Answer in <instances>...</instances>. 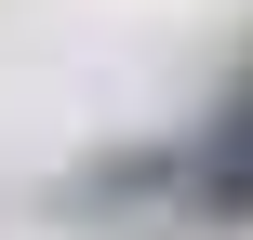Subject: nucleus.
Returning <instances> with one entry per match:
<instances>
[{"mask_svg": "<svg viewBox=\"0 0 253 240\" xmlns=\"http://www.w3.org/2000/svg\"><path fill=\"white\" fill-rule=\"evenodd\" d=\"M187 200L213 214V227H253V94L200 134V160H187Z\"/></svg>", "mask_w": 253, "mask_h": 240, "instance_id": "1", "label": "nucleus"}]
</instances>
